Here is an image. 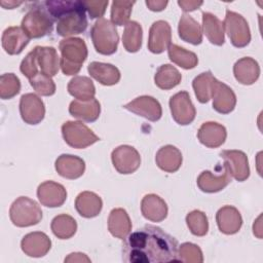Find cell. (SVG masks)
<instances>
[{
	"label": "cell",
	"instance_id": "obj_1",
	"mask_svg": "<svg viewBox=\"0 0 263 263\" xmlns=\"http://www.w3.org/2000/svg\"><path fill=\"white\" fill-rule=\"evenodd\" d=\"M178 240L158 226L145 225L129 233L122 245V261L163 263L178 261Z\"/></svg>",
	"mask_w": 263,
	"mask_h": 263
},
{
	"label": "cell",
	"instance_id": "obj_26",
	"mask_svg": "<svg viewBox=\"0 0 263 263\" xmlns=\"http://www.w3.org/2000/svg\"><path fill=\"white\" fill-rule=\"evenodd\" d=\"M87 71L90 77L106 86L114 85L120 80V72L118 68L109 63L91 62L87 66Z\"/></svg>",
	"mask_w": 263,
	"mask_h": 263
},
{
	"label": "cell",
	"instance_id": "obj_29",
	"mask_svg": "<svg viewBox=\"0 0 263 263\" xmlns=\"http://www.w3.org/2000/svg\"><path fill=\"white\" fill-rule=\"evenodd\" d=\"M108 230L116 238L124 239L132 230V222L124 209H113L108 217Z\"/></svg>",
	"mask_w": 263,
	"mask_h": 263
},
{
	"label": "cell",
	"instance_id": "obj_16",
	"mask_svg": "<svg viewBox=\"0 0 263 263\" xmlns=\"http://www.w3.org/2000/svg\"><path fill=\"white\" fill-rule=\"evenodd\" d=\"M37 197L40 203L47 208H58L64 204L67 199L65 187L53 181H45L38 186Z\"/></svg>",
	"mask_w": 263,
	"mask_h": 263
},
{
	"label": "cell",
	"instance_id": "obj_38",
	"mask_svg": "<svg viewBox=\"0 0 263 263\" xmlns=\"http://www.w3.org/2000/svg\"><path fill=\"white\" fill-rule=\"evenodd\" d=\"M167 54L174 64L186 70L193 69L198 64V58L194 52L187 50L177 44L170 45L167 48Z\"/></svg>",
	"mask_w": 263,
	"mask_h": 263
},
{
	"label": "cell",
	"instance_id": "obj_24",
	"mask_svg": "<svg viewBox=\"0 0 263 263\" xmlns=\"http://www.w3.org/2000/svg\"><path fill=\"white\" fill-rule=\"evenodd\" d=\"M233 74L235 79L245 85L255 83L260 76V67L256 60L245 57L235 62L233 66Z\"/></svg>",
	"mask_w": 263,
	"mask_h": 263
},
{
	"label": "cell",
	"instance_id": "obj_9",
	"mask_svg": "<svg viewBox=\"0 0 263 263\" xmlns=\"http://www.w3.org/2000/svg\"><path fill=\"white\" fill-rule=\"evenodd\" d=\"M170 109L173 119L180 125L190 124L196 115L195 107L187 91L182 90L170 99Z\"/></svg>",
	"mask_w": 263,
	"mask_h": 263
},
{
	"label": "cell",
	"instance_id": "obj_7",
	"mask_svg": "<svg viewBox=\"0 0 263 263\" xmlns=\"http://www.w3.org/2000/svg\"><path fill=\"white\" fill-rule=\"evenodd\" d=\"M223 25L224 31H226L233 46L241 48L250 43V28L248 22L241 14L227 9Z\"/></svg>",
	"mask_w": 263,
	"mask_h": 263
},
{
	"label": "cell",
	"instance_id": "obj_40",
	"mask_svg": "<svg viewBox=\"0 0 263 263\" xmlns=\"http://www.w3.org/2000/svg\"><path fill=\"white\" fill-rule=\"evenodd\" d=\"M135 1L115 0L111 4V23L115 26H125L129 22Z\"/></svg>",
	"mask_w": 263,
	"mask_h": 263
},
{
	"label": "cell",
	"instance_id": "obj_33",
	"mask_svg": "<svg viewBox=\"0 0 263 263\" xmlns=\"http://www.w3.org/2000/svg\"><path fill=\"white\" fill-rule=\"evenodd\" d=\"M68 92L76 100L87 101L95 98L96 87L92 80L86 76H74L68 83Z\"/></svg>",
	"mask_w": 263,
	"mask_h": 263
},
{
	"label": "cell",
	"instance_id": "obj_37",
	"mask_svg": "<svg viewBox=\"0 0 263 263\" xmlns=\"http://www.w3.org/2000/svg\"><path fill=\"white\" fill-rule=\"evenodd\" d=\"M50 228L58 238L69 239L76 233L77 223L70 215L61 214L52 219Z\"/></svg>",
	"mask_w": 263,
	"mask_h": 263
},
{
	"label": "cell",
	"instance_id": "obj_34",
	"mask_svg": "<svg viewBox=\"0 0 263 263\" xmlns=\"http://www.w3.org/2000/svg\"><path fill=\"white\" fill-rule=\"evenodd\" d=\"M181 73L176 67L170 64L161 65L154 75V82L156 86L164 90L176 87L181 82Z\"/></svg>",
	"mask_w": 263,
	"mask_h": 263
},
{
	"label": "cell",
	"instance_id": "obj_15",
	"mask_svg": "<svg viewBox=\"0 0 263 263\" xmlns=\"http://www.w3.org/2000/svg\"><path fill=\"white\" fill-rule=\"evenodd\" d=\"M231 181V176L225 163L222 164L218 174L210 171H203L197 177L196 183L198 188L205 193H215L223 190Z\"/></svg>",
	"mask_w": 263,
	"mask_h": 263
},
{
	"label": "cell",
	"instance_id": "obj_47",
	"mask_svg": "<svg viewBox=\"0 0 263 263\" xmlns=\"http://www.w3.org/2000/svg\"><path fill=\"white\" fill-rule=\"evenodd\" d=\"M203 4L202 1H188V0H181L178 1V5L181 7V9L185 12L193 11L195 9H198Z\"/></svg>",
	"mask_w": 263,
	"mask_h": 263
},
{
	"label": "cell",
	"instance_id": "obj_5",
	"mask_svg": "<svg viewBox=\"0 0 263 263\" xmlns=\"http://www.w3.org/2000/svg\"><path fill=\"white\" fill-rule=\"evenodd\" d=\"M21 27L30 37V39H37L51 33L53 28V20L45 8L36 6L31 8L24 15Z\"/></svg>",
	"mask_w": 263,
	"mask_h": 263
},
{
	"label": "cell",
	"instance_id": "obj_36",
	"mask_svg": "<svg viewBox=\"0 0 263 263\" xmlns=\"http://www.w3.org/2000/svg\"><path fill=\"white\" fill-rule=\"evenodd\" d=\"M143 30L138 22L129 21L125 27L122 34V44L126 51L137 52L142 46Z\"/></svg>",
	"mask_w": 263,
	"mask_h": 263
},
{
	"label": "cell",
	"instance_id": "obj_45",
	"mask_svg": "<svg viewBox=\"0 0 263 263\" xmlns=\"http://www.w3.org/2000/svg\"><path fill=\"white\" fill-rule=\"evenodd\" d=\"M21 72L30 80L35 75H37L38 72V63H37V54L35 48L31 50L25 59L22 61L20 66Z\"/></svg>",
	"mask_w": 263,
	"mask_h": 263
},
{
	"label": "cell",
	"instance_id": "obj_48",
	"mask_svg": "<svg viewBox=\"0 0 263 263\" xmlns=\"http://www.w3.org/2000/svg\"><path fill=\"white\" fill-rule=\"evenodd\" d=\"M145 3L147 5V7L152 11H161L168 4L167 1H158V0H156V1L155 0H147Z\"/></svg>",
	"mask_w": 263,
	"mask_h": 263
},
{
	"label": "cell",
	"instance_id": "obj_35",
	"mask_svg": "<svg viewBox=\"0 0 263 263\" xmlns=\"http://www.w3.org/2000/svg\"><path fill=\"white\" fill-rule=\"evenodd\" d=\"M215 81L216 78L213 76L211 71L203 72L193 79L192 87L194 89L195 97L199 103L204 104L212 99Z\"/></svg>",
	"mask_w": 263,
	"mask_h": 263
},
{
	"label": "cell",
	"instance_id": "obj_32",
	"mask_svg": "<svg viewBox=\"0 0 263 263\" xmlns=\"http://www.w3.org/2000/svg\"><path fill=\"white\" fill-rule=\"evenodd\" d=\"M202 32L214 44L221 46L225 42L224 37V25L215 14L211 12H202Z\"/></svg>",
	"mask_w": 263,
	"mask_h": 263
},
{
	"label": "cell",
	"instance_id": "obj_13",
	"mask_svg": "<svg viewBox=\"0 0 263 263\" xmlns=\"http://www.w3.org/2000/svg\"><path fill=\"white\" fill-rule=\"evenodd\" d=\"M225 160L230 176L236 181L243 182L250 177V166L248 156L240 150H223L220 153Z\"/></svg>",
	"mask_w": 263,
	"mask_h": 263
},
{
	"label": "cell",
	"instance_id": "obj_23",
	"mask_svg": "<svg viewBox=\"0 0 263 263\" xmlns=\"http://www.w3.org/2000/svg\"><path fill=\"white\" fill-rule=\"evenodd\" d=\"M166 202L156 194H147L141 201L142 215L151 222H161L167 216Z\"/></svg>",
	"mask_w": 263,
	"mask_h": 263
},
{
	"label": "cell",
	"instance_id": "obj_27",
	"mask_svg": "<svg viewBox=\"0 0 263 263\" xmlns=\"http://www.w3.org/2000/svg\"><path fill=\"white\" fill-rule=\"evenodd\" d=\"M103 208L102 198L91 191H83L79 193L75 199V209L83 218L97 217Z\"/></svg>",
	"mask_w": 263,
	"mask_h": 263
},
{
	"label": "cell",
	"instance_id": "obj_46",
	"mask_svg": "<svg viewBox=\"0 0 263 263\" xmlns=\"http://www.w3.org/2000/svg\"><path fill=\"white\" fill-rule=\"evenodd\" d=\"M83 3L90 18H102L109 4V1L108 0H104V1L87 0V1H83Z\"/></svg>",
	"mask_w": 263,
	"mask_h": 263
},
{
	"label": "cell",
	"instance_id": "obj_22",
	"mask_svg": "<svg viewBox=\"0 0 263 263\" xmlns=\"http://www.w3.org/2000/svg\"><path fill=\"white\" fill-rule=\"evenodd\" d=\"M2 47L10 55L20 54L28 45L30 37L25 33L22 27H8L2 34Z\"/></svg>",
	"mask_w": 263,
	"mask_h": 263
},
{
	"label": "cell",
	"instance_id": "obj_6",
	"mask_svg": "<svg viewBox=\"0 0 263 263\" xmlns=\"http://www.w3.org/2000/svg\"><path fill=\"white\" fill-rule=\"evenodd\" d=\"M62 135L65 142L75 149H84L100 140V138L81 121H66L63 123Z\"/></svg>",
	"mask_w": 263,
	"mask_h": 263
},
{
	"label": "cell",
	"instance_id": "obj_41",
	"mask_svg": "<svg viewBox=\"0 0 263 263\" xmlns=\"http://www.w3.org/2000/svg\"><path fill=\"white\" fill-rule=\"evenodd\" d=\"M186 224L190 232L195 236H203L208 233L209 222L208 217L201 211L194 210L187 214Z\"/></svg>",
	"mask_w": 263,
	"mask_h": 263
},
{
	"label": "cell",
	"instance_id": "obj_10",
	"mask_svg": "<svg viewBox=\"0 0 263 263\" xmlns=\"http://www.w3.org/2000/svg\"><path fill=\"white\" fill-rule=\"evenodd\" d=\"M111 159L115 170L122 175L135 173L141 164V156L136 148L129 145H121L111 153Z\"/></svg>",
	"mask_w": 263,
	"mask_h": 263
},
{
	"label": "cell",
	"instance_id": "obj_50",
	"mask_svg": "<svg viewBox=\"0 0 263 263\" xmlns=\"http://www.w3.org/2000/svg\"><path fill=\"white\" fill-rule=\"evenodd\" d=\"M1 6L6 8V9H12V8H15L17 6H20L21 4H23V2H15V1H8V2H5V1H1L0 2Z\"/></svg>",
	"mask_w": 263,
	"mask_h": 263
},
{
	"label": "cell",
	"instance_id": "obj_19",
	"mask_svg": "<svg viewBox=\"0 0 263 263\" xmlns=\"http://www.w3.org/2000/svg\"><path fill=\"white\" fill-rule=\"evenodd\" d=\"M226 137L227 130L225 126L214 121L202 123L197 132V139L208 148H218L222 146Z\"/></svg>",
	"mask_w": 263,
	"mask_h": 263
},
{
	"label": "cell",
	"instance_id": "obj_14",
	"mask_svg": "<svg viewBox=\"0 0 263 263\" xmlns=\"http://www.w3.org/2000/svg\"><path fill=\"white\" fill-rule=\"evenodd\" d=\"M172 41V29L167 22L156 21L149 30L148 49L152 53H161L167 49Z\"/></svg>",
	"mask_w": 263,
	"mask_h": 263
},
{
	"label": "cell",
	"instance_id": "obj_30",
	"mask_svg": "<svg viewBox=\"0 0 263 263\" xmlns=\"http://www.w3.org/2000/svg\"><path fill=\"white\" fill-rule=\"evenodd\" d=\"M179 37L188 43L198 45L202 42V28L189 14H182L178 25Z\"/></svg>",
	"mask_w": 263,
	"mask_h": 263
},
{
	"label": "cell",
	"instance_id": "obj_12",
	"mask_svg": "<svg viewBox=\"0 0 263 263\" xmlns=\"http://www.w3.org/2000/svg\"><path fill=\"white\" fill-rule=\"evenodd\" d=\"M123 108L142 116L149 121H157L161 118L162 108L160 103L153 97L141 96L123 105Z\"/></svg>",
	"mask_w": 263,
	"mask_h": 263
},
{
	"label": "cell",
	"instance_id": "obj_39",
	"mask_svg": "<svg viewBox=\"0 0 263 263\" xmlns=\"http://www.w3.org/2000/svg\"><path fill=\"white\" fill-rule=\"evenodd\" d=\"M45 10L53 21H57L63 14L84 6L83 1L78 0H47L42 3Z\"/></svg>",
	"mask_w": 263,
	"mask_h": 263
},
{
	"label": "cell",
	"instance_id": "obj_25",
	"mask_svg": "<svg viewBox=\"0 0 263 263\" xmlns=\"http://www.w3.org/2000/svg\"><path fill=\"white\" fill-rule=\"evenodd\" d=\"M69 113L77 119L86 122L96 121L101 113V105L97 99H90L87 101L74 100L70 103Z\"/></svg>",
	"mask_w": 263,
	"mask_h": 263
},
{
	"label": "cell",
	"instance_id": "obj_8",
	"mask_svg": "<svg viewBox=\"0 0 263 263\" xmlns=\"http://www.w3.org/2000/svg\"><path fill=\"white\" fill-rule=\"evenodd\" d=\"M84 4V3H83ZM85 6L69 11L57 20V33L62 37L81 34L87 28Z\"/></svg>",
	"mask_w": 263,
	"mask_h": 263
},
{
	"label": "cell",
	"instance_id": "obj_4",
	"mask_svg": "<svg viewBox=\"0 0 263 263\" xmlns=\"http://www.w3.org/2000/svg\"><path fill=\"white\" fill-rule=\"evenodd\" d=\"M9 218L16 227H29L41 221L42 211L35 200L20 196L10 205Z\"/></svg>",
	"mask_w": 263,
	"mask_h": 263
},
{
	"label": "cell",
	"instance_id": "obj_21",
	"mask_svg": "<svg viewBox=\"0 0 263 263\" xmlns=\"http://www.w3.org/2000/svg\"><path fill=\"white\" fill-rule=\"evenodd\" d=\"M54 167L61 177L69 180H75L84 174L85 162L78 156L62 154L57 158Z\"/></svg>",
	"mask_w": 263,
	"mask_h": 263
},
{
	"label": "cell",
	"instance_id": "obj_2",
	"mask_svg": "<svg viewBox=\"0 0 263 263\" xmlns=\"http://www.w3.org/2000/svg\"><path fill=\"white\" fill-rule=\"evenodd\" d=\"M60 67L65 75H75L81 70L82 64L87 58V47L83 39L72 37L61 40Z\"/></svg>",
	"mask_w": 263,
	"mask_h": 263
},
{
	"label": "cell",
	"instance_id": "obj_11",
	"mask_svg": "<svg viewBox=\"0 0 263 263\" xmlns=\"http://www.w3.org/2000/svg\"><path fill=\"white\" fill-rule=\"evenodd\" d=\"M20 114L22 119L31 125L40 123L45 115L43 101L35 93H25L20 100Z\"/></svg>",
	"mask_w": 263,
	"mask_h": 263
},
{
	"label": "cell",
	"instance_id": "obj_31",
	"mask_svg": "<svg viewBox=\"0 0 263 263\" xmlns=\"http://www.w3.org/2000/svg\"><path fill=\"white\" fill-rule=\"evenodd\" d=\"M37 63L40 68V72L50 77L54 76L59 72L60 59L58 52L52 46H36Z\"/></svg>",
	"mask_w": 263,
	"mask_h": 263
},
{
	"label": "cell",
	"instance_id": "obj_28",
	"mask_svg": "<svg viewBox=\"0 0 263 263\" xmlns=\"http://www.w3.org/2000/svg\"><path fill=\"white\" fill-rule=\"evenodd\" d=\"M182 160L183 157L181 151L173 145H165L161 147L155 155V162L157 166L166 173L177 172L181 167Z\"/></svg>",
	"mask_w": 263,
	"mask_h": 263
},
{
	"label": "cell",
	"instance_id": "obj_44",
	"mask_svg": "<svg viewBox=\"0 0 263 263\" xmlns=\"http://www.w3.org/2000/svg\"><path fill=\"white\" fill-rule=\"evenodd\" d=\"M178 261L186 263H201L203 256L200 248L192 242H184L178 249Z\"/></svg>",
	"mask_w": 263,
	"mask_h": 263
},
{
	"label": "cell",
	"instance_id": "obj_20",
	"mask_svg": "<svg viewBox=\"0 0 263 263\" xmlns=\"http://www.w3.org/2000/svg\"><path fill=\"white\" fill-rule=\"evenodd\" d=\"M216 222L219 230L227 235L235 234L242 225L239 211L232 205H224L216 214Z\"/></svg>",
	"mask_w": 263,
	"mask_h": 263
},
{
	"label": "cell",
	"instance_id": "obj_3",
	"mask_svg": "<svg viewBox=\"0 0 263 263\" xmlns=\"http://www.w3.org/2000/svg\"><path fill=\"white\" fill-rule=\"evenodd\" d=\"M90 37L97 52L110 55L117 50L119 36L115 25L110 21L99 18L91 27Z\"/></svg>",
	"mask_w": 263,
	"mask_h": 263
},
{
	"label": "cell",
	"instance_id": "obj_43",
	"mask_svg": "<svg viewBox=\"0 0 263 263\" xmlns=\"http://www.w3.org/2000/svg\"><path fill=\"white\" fill-rule=\"evenodd\" d=\"M30 84L33 89L40 96L49 97L55 92V84L50 76L39 72L30 80Z\"/></svg>",
	"mask_w": 263,
	"mask_h": 263
},
{
	"label": "cell",
	"instance_id": "obj_49",
	"mask_svg": "<svg viewBox=\"0 0 263 263\" xmlns=\"http://www.w3.org/2000/svg\"><path fill=\"white\" fill-rule=\"evenodd\" d=\"M65 262H90V259L82 253H72L65 258Z\"/></svg>",
	"mask_w": 263,
	"mask_h": 263
},
{
	"label": "cell",
	"instance_id": "obj_18",
	"mask_svg": "<svg viewBox=\"0 0 263 263\" xmlns=\"http://www.w3.org/2000/svg\"><path fill=\"white\" fill-rule=\"evenodd\" d=\"M213 108L218 113L229 114L232 112L236 105V96L234 91L225 83L216 79L213 93Z\"/></svg>",
	"mask_w": 263,
	"mask_h": 263
},
{
	"label": "cell",
	"instance_id": "obj_42",
	"mask_svg": "<svg viewBox=\"0 0 263 263\" xmlns=\"http://www.w3.org/2000/svg\"><path fill=\"white\" fill-rule=\"evenodd\" d=\"M21 90V81L13 73H5L0 76V98L9 100L15 97Z\"/></svg>",
	"mask_w": 263,
	"mask_h": 263
},
{
	"label": "cell",
	"instance_id": "obj_17",
	"mask_svg": "<svg viewBox=\"0 0 263 263\" xmlns=\"http://www.w3.org/2000/svg\"><path fill=\"white\" fill-rule=\"evenodd\" d=\"M21 248L27 256L40 258L49 252L51 248V240L44 232L34 231L26 234L22 238Z\"/></svg>",
	"mask_w": 263,
	"mask_h": 263
}]
</instances>
